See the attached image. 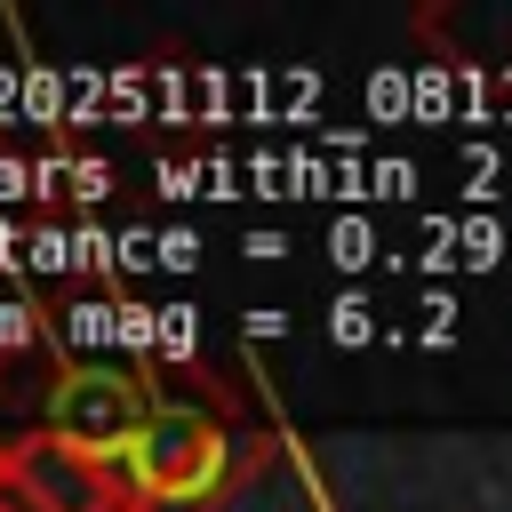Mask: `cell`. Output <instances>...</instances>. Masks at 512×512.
<instances>
[{"label":"cell","instance_id":"obj_2","mask_svg":"<svg viewBox=\"0 0 512 512\" xmlns=\"http://www.w3.org/2000/svg\"><path fill=\"white\" fill-rule=\"evenodd\" d=\"M0 512H144L128 472L64 448L48 424L0 440Z\"/></svg>","mask_w":512,"mask_h":512},{"label":"cell","instance_id":"obj_1","mask_svg":"<svg viewBox=\"0 0 512 512\" xmlns=\"http://www.w3.org/2000/svg\"><path fill=\"white\" fill-rule=\"evenodd\" d=\"M224 456H232L224 416L160 392V408H152V424H144V440L128 448L120 472H128L144 512H192V504H208L224 488Z\"/></svg>","mask_w":512,"mask_h":512},{"label":"cell","instance_id":"obj_3","mask_svg":"<svg viewBox=\"0 0 512 512\" xmlns=\"http://www.w3.org/2000/svg\"><path fill=\"white\" fill-rule=\"evenodd\" d=\"M160 408V384L144 376H112V368H64L56 392H48V432L80 456H104V464H128V448L144 440Z\"/></svg>","mask_w":512,"mask_h":512}]
</instances>
